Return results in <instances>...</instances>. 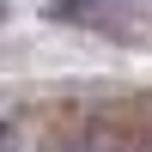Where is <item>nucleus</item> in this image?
Masks as SVG:
<instances>
[{
	"label": "nucleus",
	"instance_id": "1",
	"mask_svg": "<svg viewBox=\"0 0 152 152\" xmlns=\"http://www.w3.org/2000/svg\"><path fill=\"white\" fill-rule=\"evenodd\" d=\"M49 18H73V24H110V31H128V18H152V0H43Z\"/></svg>",
	"mask_w": 152,
	"mask_h": 152
},
{
	"label": "nucleus",
	"instance_id": "2",
	"mask_svg": "<svg viewBox=\"0 0 152 152\" xmlns=\"http://www.w3.org/2000/svg\"><path fill=\"white\" fill-rule=\"evenodd\" d=\"M0 152H18V122H0Z\"/></svg>",
	"mask_w": 152,
	"mask_h": 152
},
{
	"label": "nucleus",
	"instance_id": "3",
	"mask_svg": "<svg viewBox=\"0 0 152 152\" xmlns=\"http://www.w3.org/2000/svg\"><path fill=\"white\" fill-rule=\"evenodd\" d=\"M0 18H6V0H0Z\"/></svg>",
	"mask_w": 152,
	"mask_h": 152
}]
</instances>
